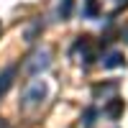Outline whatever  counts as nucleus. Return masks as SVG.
I'll return each instance as SVG.
<instances>
[{
    "label": "nucleus",
    "mask_w": 128,
    "mask_h": 128,
    "mask_svg": "<svg viewBox=\"0 0 128 128\" xmlns=\"http://www.w3.org/2000/svg\"><path fill=\"white\" fill-rule=\"evenodd\" d=\"M49 64H51V51L49 49H36L26 62V72L28 74H41Z\"/></svg>",
    "instance_id": "nucleus-1"
},
{
    "label": "nucleus",
    "mask_w": 128,
    "mask_h": 128,
    "mask_svg": "<svg viewBox=\"0 0 128 128\" xmlns=\"http://www.w3.org/2000/svg\"><path fill=\"white\" fill-rule=\"evenodd\" d=\"M44 98H46V82H44V80H36V82L23 92V108H36V105H41Z\"/></svg>",
    "instance_id": "nucleus-2"
},
{
    "label": "nucleus",
    "mask_w": 128,
    "mask_h": 128,
    "mask_svg": "<svg viewBox=\"0 0 128 128\" xmlns=\"http://www.w3.org/2000/svg\"><path fill=\"white\" fill-rule=\"evenodd\" d=\"M13 77H16V67H5L0 72V98L10 90V84H13Z\"/></svg>",
    "instance_id": "nucleus-3"
},
{
    "label": "nucleus",
    "mask_w": 128,
    "mask_h": 128,
    "mask_svg": "<svg viewBox=\"0 0 128 128\" xmlns=\"http://www.w3.org/2000/svg\"><path fill=\"white\" fill-rule=\"evenodd\" d=\"M123 110H126V102H123L120 98H110L108 108H105V113H108L113 120H115V118H120V115H123Z\"/></svg>",
    "instance_id": "nucleus-4"
},
{
    "label": "nucleus",
    "mask_w": 128,
    "mask_h": 128,
    "mask_svg": "<svg viewBox=\"0 0 128 128\" xmlns=\"http://www.w3.org/2000/svg\"><path fill=\"white\" fill-rule=\"evenodd\" d=\"M123 54H120V51H113V54H108V59H105L102 62V67L105 69H115V67H123Z\"/></svg>",
    "instance_id": "nucleus-5"
},
{
    "label": "nucleus",
    "mask_w": 128,
    "mask_h": 128,
    "mask_svg": "<svg viewBox=\"0 0 128 128\" xmlns=\"http://www.w3.org/2000/svg\"><path fill=\"white\" fill-rule=\"evenodd\" d=\"M84 16L87 18H98L100 16V3L98 0H87V3H84Z\"/></svg>",
    "instance_id": "nucleus-6"
},
{
    "label": "nucleus",
    "mask_w": 128,
    "mask_h": 128,
    "mask_svg": "<svg viewBox=\"0 0 128 128\" xmlns=\"http://www.w3.org/2000/svg\"><path fill=\"white\" fill-rule=\"evenodd\" d=\"M113 92H115V82H108L105 87H102V84H98V87L92 90L95 98H100V95H113Z\"/></svg>",
    "instance_id": "nucleus-7"
},
{
    "label": "nucleus",
    "mask_w": 128,
    "mask_h": 128,
    "mask_svg": "<svg viewBox=\"0 0 128 128\" xmlns=\"http://www.w3.org/2000/svg\"><path fill=\"white\" fill-rule=\"evenodd\" d=\"M95 118H98V110H95V108H87V110H84V115H82L84 128H92V126H95Z\"/></svg>",
    "instance_id": "nucleus-8"
},
{
    "label": "nucleus",
    "mask_w": 128,
    "mask_h": 128,
    "mask_svg": "<svg viewBox=\"0 0 128 128\" xmlns=\"http://www.w3.org/2000/svg\"><path fill=\"white\" fill-rule=\"evenodd\" d=\"M72 5H74V0H62V3H59V16H62V18H69Z\"/></svg>",
    "instance_id": "nucleus-9"
}]
</instances>
